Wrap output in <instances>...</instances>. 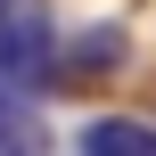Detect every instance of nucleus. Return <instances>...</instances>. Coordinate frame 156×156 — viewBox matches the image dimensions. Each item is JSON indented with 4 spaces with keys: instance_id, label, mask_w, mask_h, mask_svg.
<instances>
[{
    "instance_id": "1",
    "label": "nucleus",
    "mask_w": 156,
    "mask_h": 156,
    "mask_svg": "<svg viewBox=\"0 0 156 156\" xmlns=\"http://www.w3.org/2000/svg\"><path fill=\"white\" fill-rule=\"evenodd\" d=\"M0 90H58V25L33 8V0H16L8 16H0Z\"/></svg>"
},
{
    "instance_id": "2",
    "label": "nucleus",
    "mask_w": 156,
    "mask_h": 156,
    "mask_svg": "<svg viewBox=\"0 0 156 156\" xmlns=\"http://www.w3.org/2000/svg\"><path fill=\"white\" fill-rule=\"evenodd\" d=\"M123 58H132V33L123 25H82V33L58 41V90L107 82V74H123Z\"/></svg>"
},
{
    "instance_id": "3",
    "label": "nucleus",
    "mask_w": 156,
    "mask_h": 156,
    "mask_svg": "<svg viewBox=\"0 0 156 156\" xmlns=\"http://www.w3.org/2000/svg\"><path fill=\"white\" fill-rule=\"evenodd\" d=\"M74 148L82 156H156V123H140V115H90Z\"/></svg>"
},
{
    "instance_id": "4",
    "label": "nucleus",
    "mask_w": 156,
    "mask_h": 156,
    "mask_svg": "<svg viewBox=\"0 0 156 156\" xmlns=\"http://www.w3.org/2000/svg\"><path fill=\"white\" fill-rule=\"evenodd\" d=\"M0 156H49V123L16 90H0Z\"/></svg>"
},
{
    "instance_id": "5",
    "label": "nucleus",
    "mask_w": 156,
    "mask_h": 156,
    "mask_svg": "<svg viewBox=\"0 0 156 156\" xmlns=\"http://www.w3.org/2000/svg\"><path fill=\"white\" fill-rule=\"evenodd\" d=\"M8 8H16V0H0V16H8Z\"/></svg>"
}]
</instances>
